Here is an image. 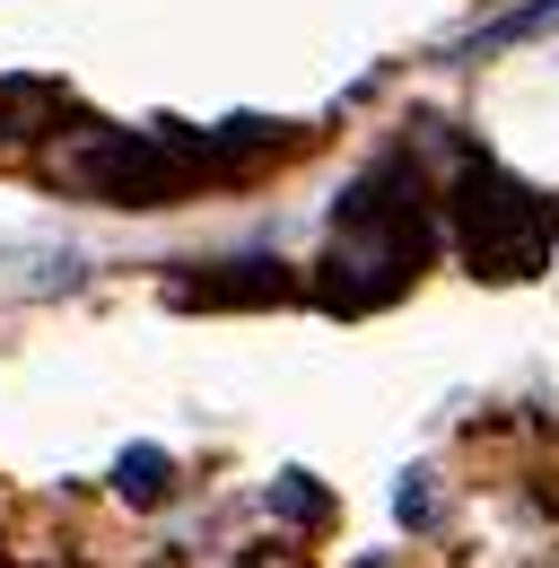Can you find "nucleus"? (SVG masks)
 I'll return each instance as SVG.
<instances>
[{
    "label": "nucleus",
    "instance_id": "4",
    "mask_svg": "<svg viewBox=\"0 0 559 568\" xmlns=\"http://www.w3.org/2000/svg\"><path fill=\"white\" fill-rule=\"evenodd\" d=\"M559 27V0H525V9H507V18H489L481 44H525V36H551Z\"/></svg>",
    "mask_w": 559,
    "mask_h": 568
},
{
    "label": "nucleus",
    "instance_id": "1",
    "mask_svg": "<svg viewBox=\"0 0 559 568\" xmlns=\"http://www.w3.org/2000/svg\"><path fill=\"white\" fill-rule=\"evenodd\" d=\"M428 202H419L411 166L394 158V166H376V175H358L349 184V202L333 211V254H324V306H342V315H367V306H385V297H403L419 281V263H428Z\"/></svg>",
    "mask_w": 559,
    "mask_h": 568
},
{
    "label": "nucleus",
    "instance_id": "2",
    "mask_svg": "<svg viewBox=\"0 0 559 568\" xmlns=\"http://www.w3.org/2000/svg\"><path fill=\"white\" fill-rule=\"evenodd\" d=\"M551 236H559V211L533 184H516L498 166H464V184H455V245H464V263L481 281H533L551 263Z\"/></svg>",
    "mask_w": 559,
    "mask_h": 568
},
{
    "label": "nucleus",
    "instance_id": "3",
    "mask_svg": "<svg viewBox=\"0 0 559 568\" xmlns=\"http://www.w3.org/2000/svg\"><path fill=\"white\" fill-rule=\"evenodd\" d=\"M166 481H175V464H166L157 446H123V464H114V490L132 498V507H157V498H166Z\"/></svg>",
    "mask_w": 559,
    "mask_h": 568
},
{
    "label": "nucleus",
    "instance_id": "6",
    "mask_svg": "<svg viewBox=\"0 0 559 568\" xmlns=\"http://www.w3.org/2000/svg\"><path fill=\"white\" fill-rule=\"evenodd\" d=\"M394 507H403V525H428V490H419V473L403 481V498H394Z\"/></svg>",
    "mask_w": 559,
    "mask_h": 568
},
{
    "label": "nucleus",
    "instance_id": "7",
    "mask_svg": "<svg viewBox=\"0 0 559 568\" xmlns=\"http://www.w3.org/2000/svg\"><path fill=\"white\" fill-rule=\"evenodd\" d=\"M358 568H385V560H358Z\"/></svg>",
    "mask_w": 559,
    "mask_h": 568
},
{
    "label": "nucleus",
    "instance_id": "5",
    "mask_svg": "<svg viewBox=\"0 0 559 568\" xmlns=\"http://www.w3.org/2000/svg\"><path fill=\"white\" fill-rule=\"evenodd\" d=\"M272 507H280V516H297V525H315V516H324V490H315L306 473H280V481H272Z\"/></svg>",
    "mask_w": 559,
    "mask_h": 568
}]
</instances>
